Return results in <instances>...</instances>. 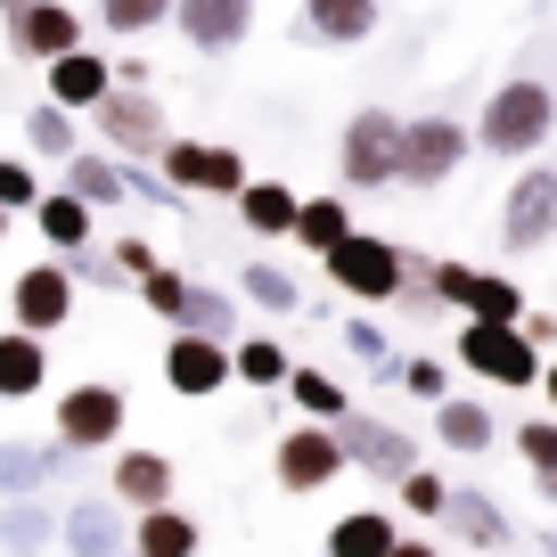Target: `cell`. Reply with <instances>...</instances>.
Wrapping results in <instances>:
<instances>
[{"instance_id": "36", "label": "cell", "mask_w": 557, "mask_h": 557, "mask_svg": "<svg viewBox=\"0 0 557 557\" xmlns=\"http://www.w3.org/2000/svg\"><path fill=\"white\" fill-rule=\"evenodd\" d=\"M90 17H99V34H157L173 0H90Z\"/></svg>"}, {"instance_id": "35", "label": "cell", "mask_w": 557, "mask_h": 557, "mask_svg": "<svg viewBox=\"0 0 557 557\" xmlns=\"http://www.w3.org/2000/svg\"><path fill=\"white\" fill-rule=\"evenodd\" d=\"M287 394H296V410H304V418H345V410H352L345 385H336L329 369H296V361H287Z\"/></svg>"}, {"instance_id": "33", "label": "cell", "mask_w": 557, "mask_h": 557, "mask_svg": "<svg viewBox=\"0 0 557 557\" xmlns=\"http://www.w3.org/2000/svg\"><path fill=\"white\" fill-rule=\"evenodd\" d=\"M173 329H197V336H222V345H230V336H238V304H230L222 287H197V278H189V304H181Z\"/></svg>"}, {"instance_id": "25", "label": "cell", "mask_w": 557, "mask_h": 557, "mask_svg": "<svg viewBox=\"0 0 557 557\" xmlns=\"http://www.w3.org/2000/svg\"><path fill=\"white\" fill-rule=\"evenodd\" d=\"M66 189L83 197L90 213L132 206V189H123V164H115V157H99V148H74V157H66Z\"/></svg>"}, {"instance_id": "27", "label": "cell", "mask_w": 557, "mask_h": 557, "mask_svg": "<svg viewBox=\"0 0 557 557\" xmlns=\"http://www.w3.org/2000/svg\"><path fill=\"white\" fill-rule=\"evenodd\" d=\"M394 517L385 508H352V517L329 524V557H394Z\"/></svg>"}, {"instance_id": "37", "label": "cell", "mask_w": 557, "mask_h": 557, "mask_svg": "<svg viewBox=\"0 0 557 557\" xmlns=\"http://www.w3.org/2000/svg\"><path fill=\"white\" fill-rule=\"evenodd\" d=\"M517 451H524V468L541 475V492H549V508H557V418H533V426H517Z\"/></svg>"}, {"instance_id": "49", "label": "cell", "mask_w": 557, "mask_h": 557, "mask_svg": "<svg viewBox=\"0 0 557 557\" xmlns=\"http://www.w3.org/2000/svg\"><path fill=\"white\" fill-rule=\"evenodd\" d=\"M0 9H17V0H0Z\"/></svg>"}, {"instance_id": "20", "label": "cell", "mask_w": 557, "mask_h": 557, "mask_svg": "<svg viewBox=\"0 0 557 557\" xmlns=\"http://www.w3.org/2000/svg\"><path fill=\"white\" fill-rule=\"evenodd\" d=\"M50 385V336L0 329V401H34Z\"/></svg>"}, {"instance_id": "45", "label": "cell", "mask_w": 557, "mask_h": 557, "mask_svg": "<svg viewBox=\"0 0 557 557\" xmlns=\"http://www.w3.org/2000/svg\"><path fill=\"white\" fill-rule=\"evenodd\" d=\"M115 262H123V278H139L148 262H157V246H148V238H115Z\"/></svg>"}, {"instance_id": "1", "label": "cell", "mask_w": 557, "mask_h": 557, "mask_svg": "<svg viewBox=\"0 0 557 557\" xmlns=\"http://www.w3.org/2000/svg\"><path fill=\"white\" fill-rule=\"evenodd\" d=\"M557 132V90L549 83H533V74H517V83H500L484 99V115H475V148L484 157H533L541 139Z\"/></svg>"}, {"instance_id": "16", "label": "cell", "mask_w": 557, "mask_h": 557, "mask_svg": "<svg viewBox=\"0 0 557 557\" xmlns=\"http://www.w3.org/2000/svg\"><path fill=\"white\" fill-rule=\"evenodd\" d=\"M83 468V451L74 443H41V435H0V492H50L66 484V475Z\"/></svg>"}, {"instance_id": "15", "label": "cell", "mask_w": 557, "mask_h": 557, "mask_svg": "<svg viewBox=\"0 0 557 557\" xmlns=\"http://www.w3.org/2000/svg\"><path fill=\"white\" fill-rule=\"evenodd\" d=\"M336 443H345V468H369L377 484H401V475L418 468V443L401 435V426H377V418H336Z\"/></svg>"}, {"instance_id": "7", "label": "cell", "mask_w": 557, "mask_h": 557, "mask_svg": "<svg viewBox=\"0 0 557 557\" xmlns=\"http://www.w3.org/2000/svg\"><path fill=\"white\" fill-rule=\"evenodd\" d=\"M468 164V132L451 115H410L401 123V157H394V181L401 189H435Z\"/></svg>"}, {"instance_id": "41", "label": "cell", "mask_w": 557, "mask_h": 557, "mask_svg": "<svg viewBox=\"0 0 557 557\" xmlns=\"http://www.w3.org/2000/svg\"><path fill=\"white\" fill-rule=\"evenodd\" d=\"M394 385H401V394H418V401H443V394H451V377H443L435 352H418V361H394Z\"/></svg>"}, {"instance_id": "23", "label": "cell", "mask_w": 557, "mask_h": 557, "mask_svg": "<svg viewBox=\"0 0 557 557\" xmlns=\"http://www.w3.org/2000/svg\"><path fill=\"white\" fill-rule=\"evenodd\" d=\"M443 524H451L468 549H508V541H517L492 492H443Z\"/></svg>"}, {"instance_id": "32", "label": "cell", "mask_w": 557, "mask_h": 557, "mask_svg": "<svg viewBox=\"0 0 557 557\" xmlns=\"http://www.w3.org/2000/svg\"><path fill=\"white\" fill-rule=\"evenodd\" d=\"M435 443H451V451H492V410L484 401H435Z\"/></svg>"}, {"instance_id": "43", "label": "cell", "mask_w": 557, "mask_h": 557, "mask_svg": "<svg viewBox=\"0 0 557 557\" xmlns=\"http://www.w3.org/2000/svg\"><path fill=\"white\" fill-rule=\"evenodd\" d=\"M34 197H41L34 164H25V157H0V206H9V213H34Z\"/></svg>"}, {"instance_id": "44", "label": "cell", "mask_w": 557, "mask_h": 557, "mask_svg": "<svg viewBox=\"0 0 557 557\" xmlns=\"http://www.w3.org/2000/svg\"><path fill=\"white\" fill-rule=\"evenodd\" d=\"M443 492H451V484H443V475H426V468L401 475V508H410V517H443Z\"/></svg>"}, {"instance_id": "40", "label": "cell", "mask_w": 557, "mask_h": 557, "mask_svg": "<svg viewBox=\"0 0 557 557\" xmlns=\"http://www.w3.org/2000/svg\"><path fill=\"white\" fill-rule=\"evenodd\" d=\"M345 352H352V361H369L385 385H394V345H385L377 320H345Z\"/></svg>"}, {"instance_id": "42", "label": "cell", "mask_w": 557, "mask_h": 557, "mask_svg": "<svg viewBox=\"0 0 557 557\" xmlns=\"http://www.w3.org/2000/svg\"><path fill=\"white\" fill-rule=\"evenodd\" d=\"M123 189H132V206H164V213H181V189L164 173H139V157H123Z\"/></svg>"}, {"instance_id": "19", "label": "cell", "mask_w": 557, "mask_h": 557, "mask_svg": "<svg viewBox=\"0 0 557 557\" xmlns=\"http://www.w3.org/2000/svg\"><path fill=\"white\" fill-rule=\"evenodd\" d=\"M41 74H50V99L58 107H74V115H90V99H99L115 74H107V50H58V58H41Z\"/></svg>"}, {"instance_id": "34", "label": "cell", "mask_w": 557, "mask_h": 557, "mask_svg": "<svg viewBox=\"0 0 557 557\" xmlns=\"http://www.w3.org/2000/svg\"><path fill=\"white\" fill-rule=\"evenodd\" d=\"M238 296L262 304V312H304V287L278 271V262H246V271H238Z\"/></svg>"}, {"instance_id": "39", "label": "cell", "mask_w": 557, "mask_h": 557, "mask_svg": "<svg viewBox=\"0 0 557 557\" xmlns=\"http://www.w3.org/2000/svg\"><path fill=\"white\" fill-rule=\"evenodd\" d=\"M58 262H66L74 287H107V296L123 287V262H115V255H90V238H83V246H58Z\"/></svg>"}, {"instance_id": "48", "label": "cell", "mask_w": 557, "mask_h": 557, "mask_svg": "<svg viewBox=\"0 0 557 557\" xmlns=\"http://www.w3.org/2000/svg\"><path fill=\"white\" fill-rule=\"evenodd\" d=\"M549 549H557V524H549Z\"/></svg>"}, {"instance_id": "31", "label": "cell", "mask_w": 557, "mask_h": 557, "mask_svg": "<svg viewBox=\"0 0 557 557\" xmlns=\"http://www.w3.org/2000/svg\"><path fill=\"white\" fill-rule=\"evenodd\" d=\"M34 222H41V238H50V246H83L90 230H99V213H90L74 189H41L34 197Z\"/></svg>"}, {"instance_id": "14", "label": "cell", "mask_w": 557, "mask_h": 557, "mask_svg": "<svg viewBox=\"0 0 557 557\" xmlns=\"http://www.w3.org/2000/svg\"><path fill=\"white\" fill-rule=\"evenodd\" d=\"M173 25L197 58H230L255 34V0H173Z\"/></svg>"}, {"instance_id": "28", "label": "cell", "mask_w": 557, "mask_h": 557, "mask_svg": "<svg viewBox=\"0 0 557 557\" xmlns=\"http://www.w3.org/2000/svg\"><path fill=\"white\" fill-rule=\"evenodd\" d=\"M74 148H83V132H74V107H58V99L25 107V157H41V164H66Z\"/></svg>"}, {"instance_id": "22", "label": "cell", "mask_w": 557, "mask_h": 557, "mask_svg": "<svg viewBox=\"0 0 557 557\" xmlns=\"http://www.w3.org/2000/svg\"><path fill=\"white\" fill-rule=\"evenodd\" d=\"M107 492H115L123 508H157V500H173V459H164V451H115V468H107Z\"/></svg>"}, {"instance_id": "9", "label": "cell", "mask_w": 557, "mask_h": 557, "mask_svg": "<svg viewBox=\"0 0 557 557\" xmlns=\"http://www.w3.org/2000/svg\"><path fill=\"white\" fill-rule=\"evenodd\" d=\"M533 352L541 345L517 329V320H468V329H459V361H468L475 377H492V385H533L541 377Z\"/></svg>"}, {"instance_id": "38", "label": "cell", "mask_w": 557, "mask_h": 557, "mask_svg": "<svg viewBox=\"0 0 557 557\" xmlns=\"http://www.w3.org/2000/svg\"><path fill=\"white\" fill-rule=\"evenodd\" d=\"M132 287H139V304H148V312H157L164 329H173V320H181V304H189V278H181V271H164V262H148V271H139Z\"/></svg>"}, {"instance_id": "4", "label": "cell", "mask_w": 557, "mask_h": 557, "mask_svg": "<svg viewBox=\"0 0 557 557\" xmlns=\"http://www.w3.org/2000/svg\"><path fill=\"white\" fill-rule=\"evenodd\" d=\"M90 123H99V139L115 157H157L164 132H173V115L148 99V83H107L99 99H90Z\"/></svg>"}, {"instance_id": "2", "label": "cell", "mask_w": 557, "mask_h": 557, "mask_svg": "<svg viewBox=\"0 0 557 557\" xmlns=\"http://www.w3.org/2000/svg\"><path fill=\"white\" fill-rule=\"evenodd\" d=\"M50 426H58V443H74V451L90 459V451H107V443H123V426H132V401H123V385L83 377V385H66V394H58Z\"/></svg>"}, {"instance_id": "11", "label": "cell", "mask_w": 557, "mask_h": 557, "mask_svg": "<svg viewBox=\"0 0 557 557\" xmlns=\"http://www.w3.org/2000/svg\"><path fill=\"white\" fill-rule=\"evenodd\" d=\"M0 41H9V58H58L83 41V9H66V0H17V9H0Z\"/></svg>"}, {"instance_id": "12", "label": "cell", "mask_w": 557, "mask_h": 557, "mask_svg": "<svg viewBox=\"0 0 557 557\" xmlns=\"http://www.w3.org/2000/svg\"><path fill=\"white\" fill-rule=\"evenodd\" d=\"M557 238V173L533 164L524 181H508V206H500V246L508 255H533V246Z\"/></svg>"}, {"instance_id": "10", "label": "cell", "mask_w": 557, "mask_h": 557, "mask_svg": "<svg viewBox=\"0 0 557 557\" xmlns=\"http://www.w3.org/2000/svg\"><path fill=\"white\" fill-rule=\"evenodd\" d=\"M74 296H83V287L66 278V262H25V271L9 278V320L34 329V336H58L74 320Z\"/></svg>"}, {"instance_id": "24", "label": "cell", "mask_w": 557, "mask_h": 557, "mask_svg": "<svg viewBox=\"0 0 557 557\" xmlns=\"http://www.w3.org/2000/svg\"><path fill=\"white\" fill-rule=\"evenodd\" d=\"M197 517L189 508H173V500H157V508H139V524H132V549L139 557H189L197 549Z\"/></svg>"}, {"instance_id": "5", "label": "cell", "mask_w": 557, "mask_h": 557, "mask_svg": "<svg viewBox=\"0 0 557 557\" xmlns=\"http://www.w3.org/2000/svg\"><path fill=\"white\" fill-rule=\"evenodd\" d=\"M394 157H401V115L385 107H361L336 139V181L345 189H394Z\"/></svg>"}, {"instance_id": "30", "label": "cell", "mask_w": 557, "mask_h": 557, "mask_svg": "<svg viewBox=\"0 0 557 557\" xmlns=\"http://www.w3.org/2000/svg\"><path fill=\"white\" fill-rule=\"evenodd\" d=\"M230 377L255 385V394L287 385V345H278V336H230Z\"/></svg>"}, {"instance_id": "6", "label": "cell", "mask_w": 557, "mask_h": 557, "mask_svg": "<svg viewBox=\"0 0 557 557\" xmlns=\"http://www.w3.org/2000/svg\"><path fill=\"white\" fill-rule=\"evenodd\" d=\"M271 475L278 492H320L345 475V443H336V418H304V426H287V435L271 443Z\"/></svg>"}, {"instance_id": "3", "label": "cell", "mask_w": 557, "mask_h": 557, "mask_svg": "<svg viewBox=\"0 0 557 557\" xmlns=\"http://www.w3.org/2000/svg\"><path fill=\"white\" fill-rule=\"evenodd\" d=\"M320 262H329L336 296H352V304H394V296H401V246H394V238L345 230V238H336Z\"/></svg>"}, {"instance_id": "29", "label": "cell", "mask_w": 557, "mask_h": 557, "mask_svg": "<svg viewBox=\"0 0 557 557\" xmlns=\"http://www.w3.org/2000/svg\"><path fill=\"white\" fill-rule=\"evenodd\" d=\"M345 230H352V206H345V197H296V222H287V238H296L304 255H329Z\"/></svg>"}, {"instance_id": "8", "label": "cell", "mask_w": 557, "mask_h": 557, "mask_svg": "<svg viewBox=\"0 0 557 557\" xmlns=\"http://www.w3.org/2000/svg\"><path fill=\"white\" fill-rule=\"evenodd\" d=\"M157 164H164V181H173L181 197H238V181H246V157L222 148V139H173L164 132Z\"/></svg>"}, {"instance_id": "26", "label": "cell", "mask_w": 557, "mask_h": 557, "mask_svg": "<svg viewBox=\"0 0 557 557\" xmlns=\"http://www.w3.org/2000/svg\"><path fill=\"white\" fill-rule=\"evenodd\" d=\"M238 222L255 230V238H287V222H296V189L287 181H238Z\"/></svg>"}, {"instance_id": "13", "label": "cell", "mask_w": 557, "mask_h": 557, "mask_svg": "<svg viewBox=\"0 0 557 557\" xmlns=\"http://www.w3.org/2000/svg\"><path fill=\"white\" fill-rule=\"evenodd\" d=\"M164 385H173L181 401H206L230 385V345L222 336H197V329H173L164 336Z\"/></svg>"}, {"instance_id": "21", "label": "cell", "mask_w": 557, "mask_h": 557, "mask_svg": "<svg viewBox=\"0 0 557 557\" xmlns=\"http://www.w3.org/2000/svg\"><path fill=\"white\" fill-rule=\"evenodd\" d=\"M0 549L9 557L58 549V508H41V492H0Z\"/></svg>"}, {"instance_id": "17", "label": "cell", "mask_w": 557, "mask_h": 557, "mask_svg": "<svg viewBox=\"0 0 557 557\" xmlns=\"http://www.w3.org/2000/svg\"><path fill=\"white\" fill-rule=\"evenodd\" d=\"M58 549H74V557H115V549H132V524H123V500L115 492H90V500H74V508H58Z\"/></svg>"}, {"instance_id": "47", "label": "cell", "mask_w": 557, "mask_h": 557, "mask_svg": "<svg viewBox=\"0 0 557 557\" xmlns=\"http://www.w3.org/2000/svg\"><path fill=\"white\" fill-rule=\"evenodd\" d=\"M0 246H9V206H0Z\"/></svg>"}, {"instance_id": "18", "label": "cell", "mask_w": 557, "mask_h": 557, "mask_svg": "<svg viewBox=\"0 0 557 557\" xmlns=\"http://www.w3.org/2000/svg\"><path fill=\"white\" fill-rule=\"evenodd\" d=\"M377 34V0H304L296 9V41H320V50H361Z\"/></svg>"}, {"instance_id": "46", "label": "cell", "mask_w": 557, "mask_h": 557, "mask_svg": "<svg viewBox=\"0 0 557 557\" xmlns=\"http://www.w3.org/2000/svg\"><path fill=\"white\" fill-rule=\"evenodd\" d=\"M541 385H549V401H557V361H549V369H541Z\"/></svg>"}]
</instances>
